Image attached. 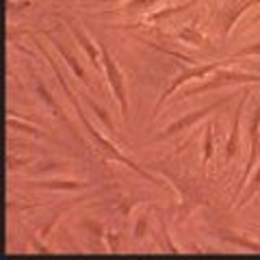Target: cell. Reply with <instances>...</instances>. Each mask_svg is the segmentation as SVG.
<instances>
[{
    "instance_id": "1",
    "label": "cell",
    "mask_w": 260,
    "mask_h": 260,
    "mask_svg": "<svg viewBox=\"0 0 260 260\" xmlns=\"http://www.w3.org/2000/svg\"><path fill=\"white\" fill-rule=\"evenodd\" d=\"M35 46L39 48V50H42V54L46 56V61L48 63H50L52 65V70H54V74H56V78H59V85H61V89H63V91H65V95H68L70 98V102L72 104H74V109H76V113H78V117L80 119H83V126H85V130H87V133L89 135H91L93 137V139H95V143H98V148H100L102 152H107L109 154V158H113V160H117V162H124V165L126 167H130V169H133V172H137V174H139V176H143V178H148V180L150 182H156V184H162V182H158L156 180V178H154L152 174H148V172H145V169H141L139 165H137V162L135 160H130L128 156H124V154H121L117 148H115V145H113L111 141H107V139H104V137L100 135V133H98V130L91 126V124H89V119L85 117V113H83V107H80V104H78V100H76V95L74 93H72V89L68 87V83H65V78H63V74H61V70L59 68H56V61L52 59V56L50 54H48L46 50H44V46L42 44H39L37 42V39H35Z\"/></svg>"
},
{
    "instance_id": "2",
    "label": "cell",
    "mask_w": 260,
    "mask_h": 260,
    "mask_svg": "<svg viewBox=\"0 0 260 260\" xmlns=\"http://www.w3.org/2000/svg\"><path fill=\"white\" fill-rule=\"evenodd\" d=\"M241 83H243V85L260 83V74H251V72L221 70V72H217L215 76H210L206 83L186 89V91L180 93V95H182V98H191V95H195V93H206V91H213V89H219V87H225V85H241Z\"/></svg>"
},
{
    "instance_id": "3",
    "label": "cell",
    "mask_w": 260,
    "mask_h": 260,
    "mask_svg": "<svg viewBox=\"0 0 260 260\" xmlns=\"http://www.w3.org/2000/svg\"><path fill=\"white\" fill-rule=\"evenodd\" d=\"M100 44V52H102V65H104V74H107V80H109V87L113 95H115V100L119 104V111H121V119L128 121V95H126V85H124V76H121V72L117 68L115 59L111 56L109 48L104 46L102 42Z\"/></svg>"
},
{
    "instance_id": "4",
    "label": "cell",
    "mask_w": 260,
    "mask_h": 260,
    "mask_svg": "<svg viewBox=\"0 0 260 260\" xmlns=\"http://www.w3.org/2000/svg\"><path fill=\"white\" fill-rule=\"evenodd\" d=\"M228 61H217V63H206V65H198V68H189V70H184V72H180L172 83H169V87L162 91V95L158 98V102H156V107H154V113H152V119H156V115H158V111H160V107L165 104V100L169 95H174L178 89H180L184 83H189V80H195V78H206V76H210L213 72H217L221 65H225Z\"/></svg>"
},
{
    "instance_id": "5",
    "label": "cell",
    "mask_w": 260,
    "mask_h": 260,
    "mask_svg": "<svg viewBox=\"0 0 260 260\" xmlns=\"http://www.w3.org/2000/svg\"><path fill=\"white\" fill-rule=\"evenodd\" d=\"M230 98H223L221 102H213V104H208V107H204V109H200V111H193V113H189V115H184V117H180V119H176V121H172L162 133H158L154 139L156 141H160V139H169V137H174V135H178V133H182V130H189L191 126H195L198 121H202V119H206L210 113L213 111H217L221 104H225Z\"/></svg>"
},
{
    "instance_id": "6",
    "label": "cell",
    "mask_w": 260,
    "mask_h": 260,
    "mask_svg": "<svg viewBox=\"0 0 260 260\" xmlns=\"http://www.w3.org/2000/svg\"><path fill=\"white\" fill-rule=\"evenodd\" d=\"M258 152H260V104L256 107L254 115H251V121H249V156H247V162H245V169H243V176H241L237 195H239L241 191H245L247 178H249V174H251V167L256 165Z\"/></svg>"
},
{
    "instance_id": "7",
    "label": "cell",
    "mask_w": 260,
    "mask_h": 260,
    "mask_svg": "<svg viewBox=\"0 0 260 260\" xmlns=\"http://www.w3.org/2000/svg\"><path fill=\"white\" fill-rule=\"evenodd\" d=\"M256 5H260V0H243V3H239V5L223 7V9L219 11V20H221V35L225 39L230 37V32L234 28V24L239 22V18L247 9H251V7H256Z\"/></svg>"
},
{
    "instance_id": "8",
    "label": "cell",
    "mask_w": 260,
    "mask_h": 260,
    "mask_svg": "<svg viewBox=\"0 0 260 260\" xmlns=\"http://www.w3.org/2000/svg\"><path fill=\"white\" fill-rule=\"evenodd\" d=\"M247 95L249 91H243L241 93V102L237 111H234V119H232V128H230V137H228V143H225V160L230 162L234 156L239 154V130H241V115H243V107L247 102Z\"/></svg>"
},
{
    "instance_id": "9",
    "label": "cell",
    "mask_w": 260,
    "mask_h": 260,
    "mask_svg": "<svg viewBox=\"0 0 260 260\" xmlns=\"http://www.w3.org/2000/svg\"><path fill=\"white\" fill-rule=\"evenodd\" d=\"M68 28L72 30V35H74V39L78 42V46L85 50V54L89 56V61L93 63L95 70H100V59H102V52L95 48V44L85 35V30L80 28V24H76L74 20H68Z\"/></svg>"
},
{
    "instance_id": "10",
    "label": "cell",
    "mask_w": 260,
    "mask_h": 260,
    "mask_svg": "<svg viewBox=\"0 0 260 260\" xmlns=\"http://www.w3.org/2000/svg\"><path fill=\"white\" fill-rule=\"evenodd\" d=\"M44 35H46L48 39H50V44L54 46V50L59 52V54L63 56V59H65V63L70 65V70L74 72V76H76V78H80V80H83V83H85V85L89 87V78H87V72L83 70V65L78 63V59H76V56L72 54V52H70L68 48H65V46H63L61 42H56V39H52V35H50V32H44Z\"/></svg>"
},
{
    "instance_id": "11",
    "label": "cell",
    "mask_w": 260,
    "mask_h": 260,
    "mask_svg": "<svg viewBox=\"0 0 260 260\" xmlns=\"http://www.w3.org/2000/svg\"><path fill=\"white\" fill-rule=\"evenodd\" d=\"M198 5V0H186L184 5H176V7H165V9H158V11H154V13H148L143 18V22L139 24H133V26H145V24H156L160 20H167V18H172V15L176 13H182L186 9H191V7Z\"/></svg>"
},
{
    "instance_id": "12",
    "label": "cell",
    "mask_w": 260,
    "mask_h": 260,
    "mask_svg": "<svg viewBox=\"0 0 260 260\" xmlns=\"http://www.w3.org/2000/svg\"><path fill=\"white\" fill-rule=\"evenodd\" d=\"M89 182H78V180H32L26 182L30 189H46V191H76L85 189Z\"/></svg>"
},
{
    "instance_id": "13",
    "label": "cell",
    "mask_w": 260,
    "mask_h": 260,
    "mask_svg": "<svg viewBox=\"0 0 260 260\" xmlns=\"http://www.w3.org/2000/svg\"><path fill=\"white\" fill-rule=\"evenodd\" d=\"M178 39L186 46H195V48H206L208 46V39L204 37V32L195 28V24H184V26L178 30Z\"/></svg>"
},
{
    "instance_id": "14",
    "label": "cell",
    "mask_w": 260,
    "mask_h": 260,
    "mask_svg": "<svg viewBox=\"0 0 260 260\" xmlns=\"http://www.w3.org/2000/svg\"><path fill=\"white\" fill-rule=\"evenodd\" d=\"M37 93H39V98H42V102L46 104L48 109H50V113H52V115H54V117H61V119L65 121V124L70 126V130H72V133H74V128H72L70 119L63 115V109H59V104H56V100H54V98L50 95V91H48V89L42 85V80H37ZM74 137H78V135L74 133ZM78 139H80V137H78Z\"/></svg>"
},
{
    "instance_id": "15",
    "label": "cell",
    "mask_w": 260,
    "mask_h": 260,
    "mask_svg": "<svg viewBox=\"0 0 260 260\" xmlns=\"http://www.w3.org/2000/svg\"><path fill=\"white\" fill-rule=\"evenodd\" d=\"M217 234H219V239H223L225 243H232V245H237V247L260 251V243L249 241V239H245V237H239L237 232H230V230H217Z\"/></svg>"
},
{
    "instance_id": "16",
    "label": "cell",
    "mask_w": 260,
    "mask_h": 260,
    "mask_svg": "<svg viewBox=\"0 0 260 260\" xmlns=\"http://www.w3.org/2000/svg\"><path fill=\"white\" fill-rule=\"evenodd\" d=\"M7 126H9L11 130H20V133H26L30 137H37V139H42V137H46L42 130H37L35 126H30V124H24V121L20 119H15V115H11V119H7Z\"/></svg>"
},
{
    "instance_id": "17",
    "label": "cell",
    "mask_w": 260,
    "mask_h": 260,
    "mask_svg": "<svg viewBox=\"0 0 260 260\" xmlns=\"http://www.w3.org/2000/svg\"><path fill=\"white\" fill-rule=\"evenodd\" d=\"M158 0H126L124 5V11H130V13H137V11H148L156 5Z\"/></svg>"
},
{
    "instance_id": "18",
    "label": "cell",
    "mask_w": 260,
    "mask_h": 260,
    "mask_svg": "<svg viewBox=\"0 0 260 260\" xmlns=\"http://www.w3.org/2000/svg\"><path fill=\"white\" fill-rule=\"evenodd\" d=\"M215 154V148H213V124L206 128V135H204V156H202V165H208L210 158Z\"/></svg>"
},
{
    "instance_id": "19",
    "label": "cell",
    "mask_w": 260,
    "mask_h": 260,
    "mask_svg": "<svg viewBox=\"0 0 260 260\" xmlns=\"http://www.w3.org/2000/svg\"><path fill=\"white\" fill-rule=\"evenodd\" d=\"M258 189H260V165H258V172H256V176H254V180H251V184L247 186V191L243 193V198L239 200V204H237V206H239V208H241V206H245L247 202L251 200V195H256V193H258Z\"/></svg>"
},
{
    "instance_id": "20",
    "label": "cell",
    "mask_w": 260,
    "mask_h": 260,
    "mask_svg": "<svg viewBox=\"0 0 260 260\" xmlns=\"http://www.w3.org/2000/svg\"><path fill=\"white\" fill-rule=\"evenodd\" d=\"M87 104H89V107H91L95 113H98V117H100L102 121H104V126H107L109 130H111V133H113V130H115V124H113V121L109 119V115H107V111H104L102 107H98V104L93 102V100H89V98H87Z\"/></svg>"
},
{
    "instance_id": "21",
    "label": "cell",
    "mask_w": 260,
    "mask_h": 260,
    "mask_svg": "<svg viewBox=\"0 0 260 260\" xmlns=\"http://www.w3.org/2000/svg\"><path fill=\"white\" fill-rule=\"evenodd\" d=\"M249 54H260V42L241 48V50H237V52L232 54V59H241V56H249Z\"/></svg>"
},
{
    "instance_id": "22",
    "label": "cell",
    "mask_w": 260,
    "mask_h": 260,
    "mask_svg": "<svg viewBox=\"0 0 260 260\" xmlns=\"http://www.w3.org/2000/svg\"><path fill=\"white\" fill-rule=\"evenodd\" d=\"M145 225H148V215H141L139 221H137V228H135V239H143Z\"/></svg>"
},
{
    "instance_id": "23",
    "label": "cell",
    "mask_w": 260,
    "mask_h": 260,
    "mask_svg": "<svg viewBox=\"0 0 260 260\" xmlns=\"http://www.w3.org/2000/svg\"><path fill=\"white\" fill-rule=\"evenodd\" d=\"M107 239H109V247L113 251H117L119 249V243H117V234H113V232H107Z\"/></svg>"
},
{
    "instance_id": "24",
    "label": "cell",
    "mask_w": 260,
    "mask_h": 260,
    "mask_svg": "<svg viewBox=\"0 0 260 260\" xmlns=\"http://www.w3.org/2000/svg\"><path fill=\"white\" fill-rule=\"evenodd\" d=\"M28 7H30V3H28V0H24V3H7V9H28Z\"/></svg>"
},
{
    "instance_id": "25",
    "label": "cell",
    "mask_w": 260,
    "mask_h": 260,
    "mask_svg": "<svg viewBox=\"0 0 260 260\" xmlns=\"http://www.w3.org/2000/svg\"><path fill=\"white\" fill-rule=\"evenodd\" d=\"M258 22H260V13L256 15V18H254V20H251V22H249V26H254V24H258Z\"/></svg>"
},
{
    "instance_id": "26",
    "label": "cell",
    "mask_w": 260,
    "mask_h": 260,
    "mask_svg": "<svg viewBox=\"0 0 260 260\" xmlns=\"http://www.w3.org/2000/svg\"><path fill=\"white\" fill-rule=\"evenodd\" d=\"M98 3H121V0H98Z\"/></svg>"
}]
</instances>
